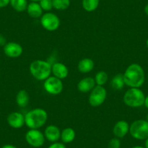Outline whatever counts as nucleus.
Instances as JSON below:
<instances>
[{
	"label": "nucleus",
	"instance_id": "1",
	"mask_svg": "<svg viewBox=\"0 0 148 148\" xmlns=\"http://www.w3.org/2000/svg\"><path fill=\"white\" fill-rule=\"evenodd\" d=\"M124 82L130 88H140L145 83V74L143 68L137 63H132L127 67L123 73Z\"/></svg>",
	"mask_w": 148,
	"mask_h": 148
},
{
	"label": "nucleus",
	"instance_id": "2",
	"mask_svg": "<svg viewBox=\"0 0 148 148\" xmlns=\"http://www.w3.org/2000/svg\"><path fill=\"white\" fill-rule=\"evenodd\" d=\"M48 115L42 108H35L28 111L25 116V124L30 129H39L46 123Z\"/></svg>",
	"mask_w": 148,
	"mask_h": 148
},
{
	"label": "nucleus",
	"instance_id": "3",
	"mask_svg": "<svg viewBox=\"0 0 148 148\" xmlns=\"http://www.w3.org/2000/svg\"><path fill=\"white\" fill-rule=\"evenodd\" d=\"M31 76L38 81H45L52 73V65L42 60L33 61L29 67Z\"/></svg>",
	"mask_w": 148,
	"mask_h": 148
},
{
	"label": "nucleus",
	"instance_id": "4",
	"mask_svg": "<svg viewBox=\"0 0 148 148\" xmlns=\"http://www.w3.org/2000/svg\"><path fill=\"white\" fill-rule=\"evenodd\" d=\"M145 95L139 88H130L123 95V102L131 108H139L144 105Z\"/></svg>",
	"mask_w": 148,
	"mask_h": 148
},
{
	"label": "nucleus",
	"instance_id": "5",
	"mask_svg": "<svg viewBox=\"0 0 148 148\" xmlns=\"http://www.w3.org/2000/svg\"><path fill=\"white\" fill-rule=\"evenodd\" d=\"M129 133L134 139L145 140L148 138V122L143 119L134 121L130 125Z\"/></svg>",
	"mask_w": 148,
	"mask_h": 148
},
{
	"label": "nucleus",
	"instance_id": "6",
	"mask_svg": "<svg viewBox=\"0 0 148 148\" xmlns=\"http://www.w3.org/2000/svg\"><path fill=\"white\" fill-rule=\"evenodd\" d=\"M107 97V90L103 86H95L89 97V103L92 107H99L104 103Z\"/></svg>",
	"mask_w": 148,
	"mask_h": 148
},
{
	"label": "nucleus",
	"instance_id": "7",
	"mask_svg": "<svg viewBox=\"0 0 148 148\" xmlns=\"http://www.w3.org/2000/svg\"><path fill=\"white\" fill-rule=\"evenodd\" d=\"M41 25L47 31H55L59 28L60 25V18L55 14L47 12L41 17Z\"/></svg>",
	"mask_w": 148,
	"mask_h": 148
},
{
	"label": "nucleus",
	"instance_id": "8",
	"mask_svg": "<svg viewBox=\"0 0 148 148\" xmlns=\"http://www.w3.org/2000/svg\"><path fill=\"white\" fill-rule=\"evenodd\" d=\"M27 143L34 147H40L45 144V134L39 129H30L25 136Z\"/></svg>",
	"mask_w": 148,
	"mask_h": 148
},
{
	"label": "nucleus",
	"instance_id": "9",
	"mask_svg": "<svg viewBox=\"0 0 148 148\" xmlns=\"http://www.w3.org/2000/svg\"><path fill=\"white\" fill-rule=\"evenodd\" d=\"M44 88L49 95H58L63 90V84L61 79L55 76H49L45 81Z\"/></svg>",
	"mask_w": 148,
	"mask_h": 148
},
{
	"label": "nucleus",
	"instance_id": "10",
	"mask_svg": "<svg viewBox=\"0 0 148 148\" xmlns=\"http://www.w3.org/2000/svg\"><path fill=\"white\" fill-rule=\"evenodd\" d=\"M5 55L10 58H19L23 52L22 46L16 42H8L4 46Z\"/></svg>",
	"mask_w": 148,
	"mask_h": 148
},
{
	"label": "nucleus",
	"instance_id": "11",
	"mask_svg": "<svg viewBox=\"0 0 148 148\" xmlns=\"http://www.w3.org/2000/svg\"><path fill=\"white\" fill-rule=\"evenodd\" d=\"M8 123L13 129H21L25 124V116L19 112H13L8 115Z\"/></svg>",
	"mask_w": 148,
	"mask_h": 148
},
{
	"label": "nucleus",
	"instance_id": "12",
	"mask_svg": "<svg viewBox=\"0 0 148 148\" xmlns=\"http://www.w3.org/2000/svg\"><path fill=\"white\" fill-rule=\"evenodd\" d=\"M129 124L126 121H119L114 125L113 129V133L115 136L119 139H122L128 133H129Z\"/></svg>",
	"mask_w": 148,
	"mask_h": 148
},
{
	"label": "nucleus",
	"instance_id": "13",
	"mask_svg": "<svg viewBox=\"0 0 148 148\" xmlns=\"http://www.w3.org/2000/svg\"><path fill=\"white\" fill-rule=\"evenodd\" d=\"M44 134L45 139H47L49 142H56L60 139L61 132L59 128L55 125H49L46 127Z\"/></svg>",
	"mask_w": 148,
	"mask_h": 148
},
{
	"label": "nucleus",
	"instance_id": "14",
	"mask_svg": "<svg viewBox=\"0 0 148 148\" xmlns=\"http://www.w3.org/2000/svg\"><path fill=\"white\" fill-rule=\"evenodd\" d=\"M68 68L62 62H55L52 65V73L58 79H62L67 78L68 76Z\"/></svg>",
	"mask_w": 148,
	"mask_h": 148
},
{
	"label": "nucleus",
	"instance_id": "15",
	"mask_svg": "<svg viewBox=\"0 0 148 148\" xmlns=\"http://www.w3.org/2000/svg\"><path fill=\"white\" fill-rule=\"evenodd\" d=\"M96 83L95 79L92 77H86L82 79L77 84V89L82 93H87L95 88Z\"/></svg>",
	"mask_w": 148,
	"mask_h": 148
},
{
	"label": "nucleus",
	"instance_id": "16",
	"mask_svg": "<svg viewBox=\"0 0 148 148\" xmlns=\"http://www.w3.org/2000/svg\"><path fill=\"white\" fill-rule=\"evenodd\" d=\"M27 12L32 18H39L42 16L43 10L38 2H31L27 7Z\"/></svg>",
	"mask_w": 148,
	"mask_h": 148
},
{
	"label": "nucleus",
	"instance_id": "17",
	"mask_svg": "<svg viewBox=\"0 0 148 148\" xmlns=\"http://www.w3.org/2000/svg\"><path fill=\"white\" fill-rule=\"evenodd\" d=\"M95 62L90 58H84L78 63V70L82 73H87L94 69Z\"/></svg>",
	"mask_w": 148,
	"mask_h": 148
},
{
	"label": "nucleus",
	"instance_id": "18",
	"mask_svg": "<svg viewBox=\"0 0 148 148\" xmlns=\"http://www.w3.org/2000/svg\"><path fill=\"white\" fill-rule=\"evenodd\" d=\"M126 85L123 78V73H118L113 76L112 80L110 81V86L112 89L114 90H121Z\"/></svg>",
	"mask_w": 148,
	"mask_h": 148
},
{
	"label": "nucleus",
	"instance_id": "19",
	"mask_svg": "<svg viewBox=\"0 0 148 148\" xmlns=\"http://www.w3.org/2000/svg\"><path fill=\"white\" fill-rule=\"evenodd\" d=\"M29 102V95L25 89H21L16 95V103L20 108H25Z\"/></svg>",
	"mask_w": 148,
	"mask_h": 148
},
{
	"label": "nucleus",
	"instance_id": "20",
	"mask_svg": "<svg viewBox=\"0 0 148 148\" xmlns=\"http://www.w3.org/2000/svg\"><path fill=\"white\" fill-rule=\"evenodd\" d=\"M75 137H76V132L72 128H65L61 132L60 139L63 143H71L74 140Z\"/></svg>",
	"mask_w": 148,
	"mask_h": 148
},
{
	"label": "nucleus",
	"instance_id": "21",
	"mask_svg": "<svg viewBox=\"0 0 148 148\" xmlns=\"http://www.w3.org/2000/svg\"><path fill=\"white\" fill-rule=\"evenodd\" d=\"M12 8L17 12H23L27 9L28 2L27 0H10Z\"/></svg>",
	"mask_w": 148,
	"mask_h": 148
},
{
	"label": "nucleus",
	"instance_id": "22",
	"mask_svg": "<svg viewBox=\"0 0 148 148\" xmlns=\"http://www.w3.org/2000/svg\"><path fill=\"white\" fill-rule=\"evenodd\" d=\"M99 0H83L82 6L86 12H93L99 6Z\"/></svg>",
	"mask_w": 148,
	"mask_h": 148
},
{
	"label": "nucleus",
	"instance_id": "23",
	"mask_svg": "<svg viewBox=\"0 0 148 148\" xmlns=\"http://www.w3.org/2000/svg\"><path fill=\"white\" fill-rule=\"evenodd\" d=\"M71 4L70 0H52L53 8L58 10H65L68 9Z\"/></svg>",
	"mask_w": 148,
	"mask_h": 148
},
{
	"label": "nucleus",
	"instance_id": "24",
	"mask_svg": "<svg viewBox=\"0 0 148 148\" xmlns=\"http://www.w3.org/2000/svg\"><path fill=\"white\" fill-rule=\"evenodd\" d=\"M108 80V75L105 71H99L95 75V83L98 86H103L107 83Z\"/></svg>",
	"mask_w": 148,
	"mask_h": 148
},
{
	"label": "nucleus",
	"instance_id": "25",
	"mask_svg": "<svg viewBox=\"0 0 148 148\" xmlns=\"http://www.w3.org/2000/svg\"><path fill=\"white\" fill-rule=\"evenodd\" d=\"M39 5L43 10L47 11V12L53 8L52 0H41L39 2Z\"/></svg>",
	"mask_w": 148,
	"mask_h": 148
},
{
	"label": "nucleus",
	"instance_id": "26",
	"mask_svg": "<svg viewBox=\"0 0 148 148\" xmlns=\"http://www.w3.org/2000/svg\"><path fill=\"white\" fill-rule=\"evenodd\" d=\"M121 141L119 138H113L109 141L108 144V148H120Z\"/></svg>",
	"mask_w": 148,
	"mask_h": 148
},
{
	"label": "nucleus",
	"instance_id": "27",
	"mask_svg": "<svg viewBox=\"0 0 148 148\" xmlns=\"http://www.w3.org/2000/svg\"><path fill=\"white\" fill-rule=\"evenodd\" d=\"M48 148H66L65 145L60 142H53L52 145H50Z\"/></svg>",
	"mask_w": 148,
	"mask_h": 148
},
{
	"label": "nucleus",
	"instance_id": "28",
	"mask_svg": "<svg viewBox=\"0 0 148 148\" xmlns=\"http://www.w3.org/2000/svg\"><path fill=\"white\" fill-rule=\"evenodd\" d=\"M10 3V0H0V8H5Z\"/></svg>",
	"mask_w": 148,
	"mask_h": 148
},
{
	"label": "nucleus",
	"instance_id": "29",
	"mask_svg": "<svg viewBox=\"0 0 148 148\" xmlns=\"http://www.w3.org/2000/svg\"><path fill=\"white\" fill-rule=\"evenodd\" d=\"M6 44H7V41H6V39H5V37L2 34H0V46L4 47Z\"/></svg>",
	"mask_w": 148,
	"mask_h": 148
},
{
	"label": "nucleus",
	"instance_id": "30",
	"mask_svg": "<svg viewBox=\"0 0 148 148\" xmlns=\"http://www.w3.org/2000/svg\"><path fill=\"white\" fill-rule=\"evenodd\" d=\"M1 148H17V147L12 145H3Z\"/></svg>",
	"mask_w": 148,
	"mask_h": 148
},
{
	"label": "nucleus",
	"instance_id": "31",
	"mask_svg": "<svg viewBox=\"0 0 148 148\" xmlns=\"http://www.w3.org/2000/svg\"><path fill=\"white\" fill-rule=\"evenodd\" d=\"M144 105H145V106L146 107V108L148 109V95H147V96L145 97V103H144Z\"/></svg>",
	"mask_w": 148,
	"mask_h": 148
},
{
	"label": "nucleus",
	"instance_id": "32",
	"mask_svg": "<svg viewBox=\"0 0 148 148\" xmlns=\"http://www.w3.org/2000/svg\"><path fill=\"white\" fill-rule=\"evenodd\" d=\"M145 14L148 16V4H147L146 6L145 7Z\"/></svg>",
	"mask_w": 148,
	"mask_h": 148
},
{
	"label": "nucleus",
	"instance_id": "33",
	"mask_svg": "<svg viewBox=\"0 0 148 148\" xmlns=\"http://www.w3.org/2000/svg\"><path fill=\"white\" fill-rule=\"evenodd\" d=\"M145 148H148V138L145 139Z\"/></svg>",
	"mask_w": 148,
	"mask_h": 148
},
{
	"label": "nucleus",
	"instance_id": "34",
	"mask_svg": "<svg viewBox=\"0 0 148 148\" xmlns=\"http://www.w3.org/2000/svg\"><path fill=\"white\" fill-rule=\"evenodd\" d=\"M132 148H145V147H142V146H134Z\"/></svg>",
	"mask_w": 148,
	"mask_h": 148
},
{
	"label": "nucleus",
	"instance_id": "35",
	"mask_svg": "<svg viewBox=\"0 0 148 148\" xmlns=\"http://www.w3.org/2000/svg\"><path fill=\"white\" fill-rule=\"evenodd\" d=\"M32 2H40L41 0H30Z\"/></svg>",
	"mask_w": 148,
	"mask_h": 148
},
{
	"label": "nucleus",
	"instance_id": "36",
	"mask_svg": "<svg viewBox=\"0 0 148 148\" xmlns=\"http://www.w3.org/2000/svg\"><path fill=\"white\" fill-rule=\"evenodd\" d=\"M146 46H147V49H148V39H147V41H146Z\"/></svg>",
	"mask_w": 148,
	"mask_h": 148
},
{
	"label": "nucleus",
	"instance_id": "37",
	"mask_svg": "<svg viewBox=\"0 0 148 148\" xmlns=\"http://www.w3.org/2000/svg\"><path fill=\"white\" fill-rule=\"evenodd\" d=\"M146 121L148 122V113L147 114V116H146Z\"/></svg>",
	"mask_w": 148,
	"mask_h": 148
}]
</instances>
